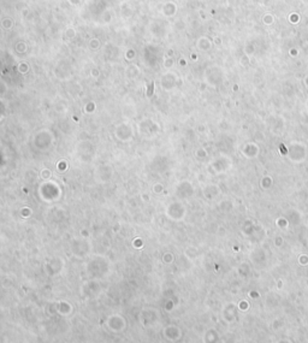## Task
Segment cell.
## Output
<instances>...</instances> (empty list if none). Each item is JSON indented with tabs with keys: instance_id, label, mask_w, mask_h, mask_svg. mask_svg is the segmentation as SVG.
Wrapping results in <instances>:
<instances>
[]
</instances>
